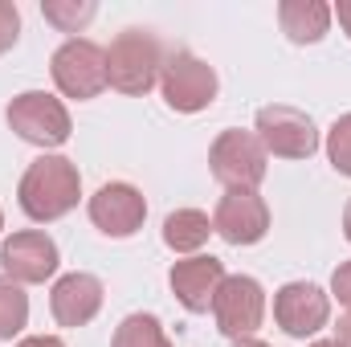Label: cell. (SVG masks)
I'll return each instance as SVG.
<instances>
[{"instance_id": "obj_3", "label": "cell", "mask_w": 351, "mask_h": 347, "mask_svg": "<svg viewBox=\"0 0 351 347\" xmlns=\"http://www.w3.org/2000/svg\"><path fill=\"white\" fill-rule=\"evenodd\" d=\"M4 115H8V127H12L25 143L45 147V152H49V147H62V143L70 139V131H74L66 102L53 98V94H45V90H25V94H16Z\"/></svg>"}, {"instance_id": "obj_13", "label": "cell", "mask_w": 351, "mask_h": 347, "mask_svg": "<svg viewBox=\"0 0 351 347\" xmlns=\"http://www.w3.org/2000/svg\"><path fill=\"white\" fill-rule=\"evenodd\" d=\"M225 282V261L213 258V254H196V258H184L172 265L168 274V286H172L176 302L192 315H204L213 311V298Z\"/></svg>"}, {"instance_id": "obj_16", "label": "cell", "mask_w": 351, "mask_h": 347, "mask_svg": "<svg viewBox=\"0 0 351 347\" xmlns=\"http://www.w3.org/2000/svg\"><path fill=\"white\" fill-rule=\"evenodd\" d=\"M213 233V221L200 208H176L164 221V246L176 254H196Z\"/></svg>"}, {"instance_id": "obj_26", "label": "cell", "mask_w": 351, "mask_h": 347, "mask_svg": "<svg viewBox=\"0 0 351 347\" xmlns=\"http://www.w3.org/2000/svg\"><path fill=\"white\" fill-rule=\"evenodd\" d=\"M343 233H348V241H351V200H348V208H343Z\"/></svg>"}, {"instance_id": "obj_29", "label": "cell", "mask_w": 351, "mask_h": 347, "mask_svg": "<svg viewBox=\"0 0 351 347\" xmlns=\"http://www.w3.org/2000/svg\"><path fill=\"white\" fill-rule=\"evenodd\" d=\"M0 229H4V213H0Z\"/></svg>"}, {"instance_id": "obj_24", "label": "cell", "mask_w": 351, "mask_h": 347, "mask_svg": "<svg viewBox=\"0 0 351 347\" xmlns=\"http://www.w3.org/2000/svg\"><path fill=\"white\" fill-rule=\"evenodd\" d=\"M16 347H66L58 335H29V339H21Z\"/></svg>"}, {"instance_id": "obj_22", "label": "cell", "mask_w": 351, "mask_h": 347, "mask_svg": "<svg viewBox=\"0 0 351 347\" xmlns=\"http://www.w3.org/2000/svg\"><path fill=\"white\" fill-rule=\"evenodd\" d=\"M331 294H335V298L351 311V261H343V265L331 274Z\"/></svg>"}, {"instance_id": "obj_17", "label": "cell", "mask_w": 351, "mask_h": 347, "mask_svg": "<svg viewBox=\"0 0 351 347\" xmlns=\"http://www.w3.org/2000/svg\"><path fill=\"white\" fill-rule=\"evenodd\" d=\"M110 347H172V339H168V331L156 315H127L114 327Z\"/></svg>"}, {"instance_id": "obj_8", "label": "cell", "mask_w": 351, "mask_h": 347, "mask_svg": "<svg viewBox=\"0 0 351 347\" xmlns=\"http://www.w3.org/2000/svg\"><path fill=\"white\" fill-rule=\"evenodd\" d=\"M254 135L262 139L269 156H282V160H311L319 152V131H315L311 115L298 106H282V102L262 106Z\"/></svg>"}, {"instance_id": "obj_4", "label": "cell", "mask_w": 351, "mask_h": 347, "mask_svg": "<svg viewBox=\"0 0 351 347\" xmlns=\"http://www.w3.org/2000/svg\"><path fill=\"white\" fill-rule=\"evenodd\" d=\"M208 164H213V176L225 188L258 192V184L265 180L269 152L262 147V139L254 131H221L208 147Z\"/></svg>"}, {"instance_id": "obj_5", "label": "cell", "mask_w": 351, "mask_h": 347, "mask_svg": "<svg viewBox=\"0 0 351 347\" xmlns=\"http://www.w3.org/2000/svg\"><path fill=\"white\" fill-rule=\"evenodd\" d=\"M160 90L172 110L196 115V110L213 106V98H217V70L204 58H196L192 49H176L160 70Z\"/></svg>"}, {"instance_id": "obj_11", "label": "cell", "mask_w": 351, "mask_h": 347, "mask_svg": "<svg viewBox=\"0 0 351 347\" xmlns=\"http://www.w3.org/2000/svg\"><path fill=\"white\" fill-rule=\"evenodd\" d=\"M274 319L286 335L294 339H306L315 331L327 327L331 319V298L315 286V282H286L278 294H274Z\"/></svg>"}, {"instance_id": "obj_7", "label": "cell", "mask_w": 351, "mask_h": 347, "mask_svg": "<svg viewBox=\"0 0 351 347\" xmlns=\"http://www.w3.org/2000/svg\"><path fill=\"white\" fill-rule=\"evenodd\" d=\"M49 74H53V82H58V90H62L66 98H78V102L98 98L102 90L110 86V82H106V49L94 45V41H86V37H70V41L53 53Z\"/></svg>"}, {"instance_id": "obj_25", "label": "cell", "mask_w": 351, "mask_h": 347, "mask_svg": "<svg viewBox=\"0 0 351 347\" xmlns=\"http://www.w3.org/2000/svg\"><path fill=\"white\" fill-rule=\"evenodd\" d=\"M331 16H339V25H343V33L351 37V0H339V4L331 8Z\"/></svg>"}, {"instance_id": "obj_23", "label": "cell", "mask_w": 351, "mask_h": 347, "mask_svg": "<svg viewBox=\"0 0 351 347\" xmlns=\"http://www.w3.org/2000/svg\"><path fill=\"white\" fill-rule=\"evenodd\" d=\"M331 344H335V347H351V311L335 323V339H331Z\"/></svg>"}, {"instance_id": "obj_21", "label": "cell", "mask_w": 351, "mask_h": 347, "mask_svg": "<svg viewBox=\"0 0 351 347\" xmlns=\"http://www.w3.org/2000/svg\"><path fill=\"white\" fill-rule=\"evenodd\" d=\"M21 37V8L12 0H0V53H8Z\"/></svg>"}, {"instance_id": "obj_18", "label": "cell", "mask_w": 351, "mask_h": 347, "mask_svg": "<svg viewBox=\"0 0 351 347\" xmlns=\"http://www.w3.org/2000/svg\"><path fill=\"white\" fill-rule=\"evenodd\" d=\"M29 323V294L21 290V282L0 274V339L21 335Z\"/></svg>"}, {"instance_id": "obj_6", "label": "cell", "mask_w": 351, "mask_h": 347, "mask_svg": "<svg viewBox=\"0 0 351 347\" xmlns=\"http://www.w3.org/2000/svg\"><path fill=\"white\" fill-rule=\"evenodd\" d=\"M213 319H217V331L229 335L233 344L237 339H254V331L265 319L262 282L250 278V274H225V282H221V290L213 298Z\"/></svg>"}, {"instance_id": "obj_10", "label": "cell", "mask_w": 351, "mask_h": 347, "mask_svg": "<svg viewBox=\"0 0 351 347\" xmlns=\"http://www.w3.org/2000/svg\"><path fill=\"white\" fill-rule=\"evenodd\" d=\"M213 233H221L229 246H258L265 233H269V204H265L258 192L229 188L217 200Z\"/></svg>"}, {"instance_id": "obj_2", "label": "cell", "mask_w": 351, "mask_h": 347, "mask_svg": "<svg viewBox=\"0 0 351 347\" xmlns=\"http://www.w3.org/2000/svg\"><path fill=\"white\" fill-rule=\"evenodd\" d=\"M168 53L152 29H123L106 49V82L119 94H147L160 82Z\"/></svg>"}, {"instance_id": "obj_14", "label": "cell", "mask_w": 351, "mask_h": 347, "mask_svg": "<svg viewBox=\"0 0 351 347\" xmlns=\"http://www.w3.org/2000/svg\"><path fill=\"white\" fill-rule=\"evenodd\" d=\"M102 282L94 278V274H82V270H74V274H62L58 282H53V294H49V311H53V319L62 323V327H86L90 319L102 311Z\"/></svg>"}, {"instance_id": "obj_12", "label": "cell", "mask_w": 351, "mask_h": 347, "mask_svg": "<svg viewBox=\"0 0 351 347\" xmlns=\"http://www.w3.org/2000/svg\"><path fill=\"white\" fill-rule=\"evenodd\" d=\"M143 217H147V200L135 184H102L94 196H90V221L98 225V233L106 237H131L143 229Z\"/></svg>"}, {"instance_id": "obj_28", "label": "cell", "mask_w": 351, "mask_h": 347, "mask_svg": "<svg viewBox=\"0 0 351 347\" xmlns=\"http://www.w3.org/2000/svg\"><path fill=\"white\" fill-rule=\"evenodd\" d=\"M311 347H335V344L331 339H319V344H311Z\"/></svg>"}, {"instance_id": "obj_1", "label": "cell", "mask_w": 351, "mask_h": 347, "mask_svg": "<svg viewBox=\"0 0 351 347\" xmlns=\"http://www.w3.org/2000/svg\"><path fill=\"white\" fill-rule=\"evenodd\" d=\"M16 196H21V208H25L29 221L45 225V221L66 217L78 204V196H82L78 164L66 160V156H41V160H33L25 168V176H21Z\"/></svg>"}, {"instance_id": "obj_15", "label": "cell", "mask_w": 351, "mask_h": 347, "mask_svg": "<svg viewBox=\"0 0 351 347\" xmlns=\"http://www.w3.org/2000/svg\"><path fill=\"white\" fill-rule=\"evenodd\" d=\"M278 25L294 45H315L331 29V4H323V0H282L278 4Z\"/></svg>"}, {"instance_id": "obj_9", "label": "cell", "mask_w": 351, "mask_h": 347, "mask_svg": "<svg viewBox=\"0 0 351 347\" xmlns=\"http://www.w3.org/2000/svg\"><path fill=\"white\" fill-rule=\"evenodd\" d=\"M58 241L41 229H21L12 233L4 246H0V265H4V278L21 282V286H37L45 278L58 274Z\"/></svg>"}, {"instance_id": "obj_27", "label": "cell", "mask_w": 351, "mask_h": 347, "mask_svg": "<svg viewBox=\"0 0 351 347\" xmlns=\"http://www.w3.org/2000/svg\"><path fill=\"white\" fill-rule=\"evenodd\" d=\"M233 347H269V344H262V339H237Z\"/></svg>"}, {"instance_id": "obj_19", "label": "cell", "mask_w": 351, "mask_h": 347, "mask_svg": "<svg viewBox=\"0 0 351 347\" xmlns=\"http://www.w3.org/2000/svg\"><path fill=\"white\" fill-rule=\"evenodd\" d=\"M41 12H45V21L58 25L62 33H78V29H86L90 21H94L98 4H94V0H45Z\"/></svg>"}, {"instance_id": "obj_20", "label": "cell", "mask_w": 351, "mask_h": 347, "mask_svg": "<svg viewBox=\"0 0 351 347\" xmlns=\"http://www.w3.org/2000/svg\"><path fill=\"white\" fill-rule=\"evenodd\" d=\"M327 160L339 176H351V115H339L327 131Z\"/></svg>"}]
</instances>
